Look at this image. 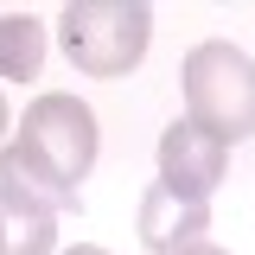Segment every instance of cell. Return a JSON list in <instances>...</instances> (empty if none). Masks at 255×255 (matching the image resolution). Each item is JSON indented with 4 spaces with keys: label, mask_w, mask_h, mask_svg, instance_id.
I'll return each instance as SVG.
<instances>
[{
    "label": "cell",
    "mask_w": 255,
    "mask_h": 255,
    "mask_svg": "<svg viewBox=\"0 0 255 255\" xmlns=\"http://www.w3.org/2000/svg\"><path fill=\"white\" fill-rule=\"evenodd\" d=\"M185 122L223 147L255 134V58L243 45L204 38L185 58Z\"/></svg>",
    "instance_id": "6da1fadb"
},
{
    "label": "cell",
    "mask_w": 255,
    "mask_h": 255,
    "mask_svg": "<svg viewBox=\"0 0 255 255\" xmlns=\"http://www.w3.org/2000/svg\"><path fill=\"white\" fill-rule=\"evenodd\" d=\"M179 255H230V249H217V243H191V249H179Z\"/></svg>",
    "instance_id": "ba28073f"
},
{
    "label": "cell",
    "mask_w": 255,
    "mask_h": 255,
    "mask_svg": "<svg viewBox=\"0 0 255 255\" xmlns=\"http://www.w3.org/2000/svg\"><path fill=\"white\" fill-rule=\"evenodd\" d=\"M70 204L58 185H45L32 172L19 147L0 153V230H6V255H51L58 249V211Z\"/></svg>",
    "instance_id": "277c9868"
},
{
    "label": "cell",
    "mask_w": 255,
    "mask_h": 255,
    "mask_svg": "<svg viewBox=\"0 0 255 255\" xmlns=\"http://www.w3.org/2000/svg\"><path fill=\"white\" fill-rule=\"evenodd\" d=\"M223 172H230V147L211 140L204 128L191 122H172L159 134V179L172 198H185V204H211V191L223 185Z\"/></svg>",
    "instance_id": "5b68a950"
},
{
    "label": "cell",
    "mask_w": 255,
    "mask_h": 255,
    "mask_svg": "<svg viewBox=\"0 0 255 255\" xmlns=\"http://www.w3.org/2000/svg\"><path fill=\"white\" fill-rule=\"evenodd\" d=\"M64 255H109V249H96V243H77V249H64Z\"/></svg>",
    "instance_id": "9c48e42d"
},
{
    "label": "cell",
    "mask_w": 255,
    "mask_h": 255,
    "mask_svg": "<svg viewBox=\"0 0 255 255\" xmlns=\"http://www.w3.org/2000/svg\"><path fill=\"white\" fill-rule=\"evenodd\" d=\"M96 140H102V134H96L90 102H83V96H64V90L38 96L26 109V122H19V134H13L19 159H26L45 185H58L64 198H77V185L90 179Z\"/></svg>",
    "instance_id": "7a4b0ae2"
},
{
    "label": "cell",
    "mask_w": 255,
    "mask_h": 255,
    "mask_svg": "<svg viewBox=\"0 0 255 255\" xmlns=\"http://www.w3.org/2000/svg\"><path fill=\"white\" fill-rule=\"evenodd\" d=\"M64 32V58L90 77H128L134 64L147 58L153 38V13L140 0H70L58 13Z\"/></svg>",
    "instance_id": "3957f363"
},
{
    "label": "cell",
    "mask_w": 255,
    "mask_h": 255,
    "mask_svg": "<svg viewBox=\"0 0 255 255\" xmlns=\"http://www.w3.org/2000/svg\"><path fill=\"white\" fill-rule=\"evenodd\" d=\"M0 255H6V230H0Z\"/></svg>",
    "instance_id": "8fae6325"
},
{
    "label": "cell",
    "mask_w": 255,
    "mask_h": 255,
    "mask_svg": "<svg viewBox=\"0 0 255 255\" xmlns=\"http://www.w3.org/2000/svg\"><path fill=\"white\" fill-rule=\"evenodd\" d=\"M204 223H211V204H185L166 185H147V198H140V243L153 255H179L191 243H204Z\"/></svg>",
    "instance_id": "8992f818"
},
{
    "label": "cell",
    "mask_w": 255,
    "mask_h": 255,
    "mask_svg": "<svg viewBox=\"0 0 255 255\" xmlns=\"http://www.w3.org/2000/svg\"><path fill=\"white\" fill-rule=\"evenodd\" d=\"M38 70H45V26L32 13H0V77L32 83Z\"/></svg>",
    "instance_id": "52a82bcc"
},
{
    "label": "cell",
    "mask_w": 255,
    "mask_h": 255,
    "mask_svg": "<svg viewBox=\"0 0 255 255\" xmlns=\"http://www.w3.org/2000/svg\"><path fill=\"white\" fill-rule=\"evenodd\" d=\"M0 140H6V96H0Z\"/></svg>",
    "instance_id": "30bf717a"
}]
</instances>
